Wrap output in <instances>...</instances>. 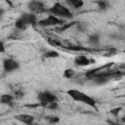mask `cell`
I'll return each mask as SVG.
<instances>
[{"mask_svg":"<svg viewBox=\"0 0 125 125\" xmlns=\"http://www.w3.org/2000/svg\"><path fill=\"white\" fill-rule=\"evenodd\" d=\"M67 94L75 102H80V103L86 104L87 105H89L91 107H94L95 109L98 108L97 104H96V101L93 98H91L90 96H88L87 94L83 93L82 91H79V90H76V89H70V90L67 91Z\"/></svg>","mask_w":125,"mask_h":125,"instance_id":"cell-1","label":"cell"},{"mask_svg":"<svg viewBox=\"0 0 125 125\" xmlns=\"http://www.w3.org/2000/svg\"><path fill=\"white\" fill-rule=\"evenodd\" d=\"M48 12L51 13V15H54L58 18H62V19L72 18V13L68 10V8H66L65 6H63L59 2L54 4L50 9H48Z\"/></svg>","mask_w":125,"mask_h":125,"instance_id":"cell-2","label":"cell"},{"mask_svg":"<svg viewBox=\"0 0 125 125\" xmlns=\"http://www.w3.org/2000/svg\"><path fill=\"white\" fill-rule=\"evenodd\" d=\"M37 100H38V104H40V106H44V107H47L49 104L58 102V98L56 97V95L48 91L39 93L37 96Z\"/></svg>","mask_w":125,"mask_h":125,"instance_id":"cell-3","label":"cell"},{"mask_svg":"<svg viewBox=\"0 0 125 125\" xmlns=\"http://www.w3.org/2000/svg\"><path fill=\"white\" fill-rule=\"evenodd\" d=\"M37 24L45 27V26H52V25H62V24H64V21L62 19H60V18L50 14L47 18L39 21Z\"/></svg>","mask_w":125,"mask_h":125,"instance_id":"cell-4","label":"cell"},{"mask_svg":"<svg viewBox=\"0 0 125 125\" xmlns=\"http://www.w3.org/2000/svg\"><path fill=\"white\" fill-rule=\"evenodd\" d=\"M27 8L32 14H41L48 11L41 1H30L27 4Z\"/></svg>","mask_w":125,"mask_h":125,"instance_id":"cell-5","label":"cell"},{"mask_svg":"<svg viewBox=\"0 0 125 125\" xmlns=\"http://www.w3.org/2000/svg\"><path fill=\"white\" fill-rule=\"evenodd\" d=\"M19 67H20L19 62L13 59H5L3 61V68L6 72H12L14 70H17Z\"/></svg>","mask_w":125,"mask_h":125,"instance_id":"cell-6","label":"cell"},{"mask_svg":"<svg viewBox=\"0 0 125 125\" xmlns=\"http://www.w3.org/2000/svg\"><path fill=\"white\" fill-rule=\"evenodd\" d=\"M15 118H16L18 121H20V122H21V123H23V124H25V125L32 124V123L34 122V117H33L32 115H30V114H27V113L17 114V115L15 116Z\"/></svg>","mask_w":125,"mask_h":125,"instance_id":"cell-7","label":"cell"},{"mask_svg":"<svg viewBox=\"0 0 125 125\" xmlns=\"http://www.w3.org/2000/svg\"><path fill=\"white\" fill-rule=\"evenodd\" d=\"M21 17L27 22L28 25L35 26L36 23H38V21H36V16L32 13H23V14H21Z\"/></svg>","mask_w":125,"mask_h":125,"instance_id":"cell-8","label":"cell"},{"mask_svg":"<svg viewBox=\"0 0 125 125\" xmlns=\"http://www.w3.org/2000/svg\"><path fill=\"white\" fill-rule=\"evenodd\" d=\"M74 62L77 66H87L91 63V61L85 55H79V56L75 57Z\"/></svg>","mask_w":125,"mask_h":125,"instance_id":"cell-9","label":"cell"},{"mask_svg":"<svg viewBox=\"0 0 125 125\" xmlns=\"http://www.w3.org/2000/svg\"><path fill=\"white\" fill-rule=\"evenodd\" d=\"M15 26H16L19 30H25V29L27 28L28 24H27V22H26L21 17H20V18L16 21V22H15Z\"/></svg>","mask_w":125,"mask_h":125,"instance_id":"cell-10","label":"cell"},{"mask_svg":"<svg viewBox=\"0 0 125 125\" xmlns=\"http://www.w3.org/2000/svg\"><path fill=\"white\" fill-rule=\"evenodd\" d=\"M13 100H14V97L10 94H3L0 97V102L3 104H10L11 105L13 104Z\"/></svg>","mask_w":125,"mask_h":125,"instance_id":"cell-11","label":"cell"},{"mask_svg":"<svg viewBox=\"0 0 125 125\" xmlns=\"http://www.w3.org/2000/svg\"><path fill=\"white\" fill-rule=\"evenodd\" d=\"M65 2L68 6H70L72 8H75V9L81 8L84 5V2L82 0H66Z\"/></svg>","mask_w":125,"mask_h":125,"instance_id":"cell-12","label":"cell"},{"mask_svg":"<svg viewBox=\"0 0 125 125\" xmlns=\"http://www.w3.org/2000/svg\"><path fill=\"white\" fill-rule=\"evenodd\" d=\"M78 22H76V21H72V22H70V23H64V24H62V25H61V26H59V27H57L56 28V31H59V32H62V31H64V30H66L67 28H69V27H71V26H73V25H76Z\"/></svg>","mask_w":125,"mask_h":125,"instance_id":"cell-13","label":"cell"},{"mask_svg":"<svg viewBox=\"0 0 125 125\" xmlns=\"http://www.w3.org/2000/svg\"><path fill=\"white\" fill-rule=\"evenodd\" d=\"M43 57L47 58V59H49V58H58L59 53L57 51H54V50H49V51H47L43 54Z\"/></svg>","mask_w":125,"mask_h":125,"instance_id":"cell-14","label":"cell"},{"mask_svg":"<svg viewBox=\"0 0 125 125\" xmlns=\"http://www.w3.org/2000/svg\"><path fill=\"white\" fill-rule=\"evenodd\" d=\"M89 42L93 45H96V44H99L100 43V37H99V34L95 33V34H92L90 37H89Z\"/></svg>","mask_w":125,"mask_h":125,"instance_id":"cell-15","label":"cell"},{"mask_svg":"<svg viewBox=\"0 0 125 125\" xmlns=\"http://www.w3.org/2000/svg\"><path fill=\"white\" fill-rule=\"evenodd\" d=\"M75 75V72L73 69H65L63 72V76L65 78H72Z\"/></svg>","mask_w":125,"mask_h":125,"instance_id":"cell-16","label":"cell"},{"mask_svg":"<svg viewBox=\"0 0 125 125\" xmlns=\"http://www.w3.org/2000/svg\"><path fill=\"white\" fill-rule=\"evenodd\" d=\"M96 3L98 4L99 8H101L103 10H106L108 8V2H106V1H97Z\"/></svg>","mask_w":125,"mask_h":125,"instance_id":"cell-17","label":"cell"},{"mask_svg":"<svg viewBox=\"0 0 125 125\" xmlns=\"http://www.w3.org/2000/svg\"><path fill=\"white\" fill-rule=\"evenodd\" d=\"M46 119H47L51 124H55V123H58V122L60 121V118H59L58 116H48Z\"/></svg>","mask_w":125,"mask_h":125,"instance_id":"cell-18","label":"cell"},{"mask_svg":"<svg viewBox=\"0 0 125 125\" xmlns=\"http://www.w3.org/2000/svg\"><path fill=\"white\" fill-rule=\"evenodd\" d=\"M58 102L57 103H53V104H49L47 107L48 108H50V109H52V110H55V109H57L58 108Z\"/></svg>","mask_w":125,"mask_h":125,"instance_id":"cell-19","label":"cell"},{"mask_svg":"<svg viewBox=\"0 0 125 125\" xmlns=\"http://www.w3.org/2000/svg\"><path fill=\"white\" fill-rule=\"evenodd\" d=\"M120 109H121V107H115V108H113V109L110 110V113H112L113 115H117L118 112L120 111Z\"/></svg>","mask_w":125,"mask_h":125,"instance_id":"cell-20","label":"cell"},{"mask_svg":"<svg viewBox=\"0 0 125 125\" xmlns=\"http://www.w3.org/2000/svg\"><path fill=\"white\" fill-rule=\"evenodd\" d=\"M1 52L2 53L4 52V44H3V42H1Z\"/></svg>","mask_w":125,"mask_h":125,"instance_id":"cell-21","label":"cell"},{"mask_svg":"<svg viewBox=\"0 0 125 125\" xmlns=\"http://www.w3.org/2000/svg\"><path fill=\"white\" fill-rule=\"evenodd\" d=\"M110 125H120V124H118V123H114V122H108Z\"/></svg>","mask_w":125,"mask_h":125,"instance_id":"cell-22","label":"cell"},{"mask_svg":"<svg viewBox=\"0 0 125 125\" xmlns=\"http://www.w3.org/2000/svg\"><path fill=\"white\" fill-rule=\"evenodd\" d=\"M121 120H122L123 122H125V113H124V115L122 116V118H121Z\"/></svg>","mask_w":125,"mask_h":125,"instance_id":"cell-23","label":"cell"},{"mask_svg":"<svg viewBox=\"0 0 125 125\" xmlns=\"http://www.w3.org/2000/svg\"><path fill=\"white\" fill-rule=\"evenodd\" d=\"M28 125H38V124H35V123H34V122H33V123H32V124H28Z\"/></svg>","mask_w":125,"mask_h":125,"instance_id":"cell-24","label":"cell"},{"mask_svg":"<svg viewBox=\"0 0 125 125\" xmlns=\"http://www.w3.org/2000/svg\"><path fill=\"white\" fill-rule=\"evenodd\" d=\"M124 52H125V51H124Z\"/></svg>","mask_w":125,"mask_h":125,"instance_id":"cell-25","label":"cell"}]
</instances>
